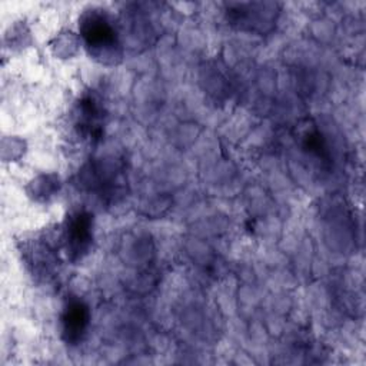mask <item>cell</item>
<instances>
[{"label":"cell","instance_id":"1","mask_svg":"<svg viewBox=\"0 0 366 366\" xmlns=\"http://www.w3.org/2000/svg\"><path fill=\"white\" fill-rule=\"evenodd\" d=\"M80 33L92 56L104 61L119 56V36L104 13L97 10L86 13L80 20Z\"/></svg>","mask_w":366,"mask_h":366},{"label":"cell","instance_id":"2","mask_svg":"<svg viewBox=\"0 0 366 366\" xmlns=\"http://www.w3.org/2000/svg\"><path fill=\"white\" fill-rule=\"evenodd\" d=\"M93 237V219L86 212H76L67 217L64 240L71 260L81 259L87 253Z\"/></svg>","mask_w":366,"mask_h":366},{"label":"cell","instance_id":"3","mask_svg":"<svg viewBox=\"0 0 366 366\" xmlns=\"http://www.w3.org/2000/svg\"><path fill=\"white\" fill-rule=\"evenodd\" d=\"M80 134L92 142L103 132V106L96 94H86L77 106V123Z\"/></svg>","mask_w":366,"mask_h":366},{"label":"cell","instance_id":"4","mask_svg":"<svg viewBox=\"0 0 366 366\" xmlns=\"http://www.w3.org/2000/svg\"><path fill=\"white\" fill-rule=\"evenodd\" d=\"M89 322L90 313L86 303L79 299L69 300L61 313L63 339L70 345L79 343L89 327Z\"/></svg>","mask_w":366,"mask_h":366},{"label":"cell","instance_id":"5","mask_svg":"<svg viewBox=\"0 0 366 366\" xmlns=\"http://www.w3.org/2000/svg\"><path fill=\"white\" fill-rule=\"evenodd\" d=\"M305 149L309 150V153L317 156V157H322V159H326L327 157V146H326V142L325 139L322 137V134L316 130L313 132H309L306 134V139H305Z\"/></svg>","mask_w":366,"mask_h":366}]
</instances>
